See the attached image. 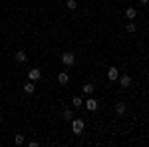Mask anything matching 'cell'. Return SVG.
I'll list each match as a JSON object with an SVG mask.
<instances>
[{"label":"cell","instance_id":"6da1fadb","mask_svg":"<svg viewBox=\"0 0 149 147\" xmlns=\"http://www.w3.org/2000/svg\"><path fill=\"white\" fill-rule=\"evenodd\" d=\"M70 123H72V131H74L76 135H81V133H84V127H86L84 119H72Z\"/></svg>","mask_w":149,"mask_h":147},{"label":"cell","instance_id":"7a4b0ae2","mask_svg":"<svg viewBox=\"0 0 149 147\" xmlns=\"http://www.w3.org/2000/svg\"><path fill=\"white\" fill-rule=\"evenodd\" d=\"M62 64H64V66H74V64H76V56H74L72 52H64V54H62Z\"/></svg>","mask_w":149,"mask_h":147},{"label":"cell","instance_id":"3957f363","mask_svg":"<svg viewBox=\"0 0 149 147\" xmlns=\"http://www.w3.org/2000/svg\"><path fill=\"white\" fill-rule=\"evenodd\" d=\"M97 107H100V103H97V100H93L92 95L86 100V109L88 111H97Z\"/></svg>","mask_w":149,"mask_h":147},{"label":"cell","instance_id":"277c9868","mask_svg":"<svg viewBox=\"0 0 149 147\" xmlns=\"http://www.w3.org/2000/svg\"><path fill=\"white\" fill-rule=\"evenodd\" d=\"M28 78L32 79V82H36V79H40L42 78V72H40V70H30V72H28Z\"/></svg>","mask_w":149,"mask_h":147},{"label":"cell","instance_id":"5b68a950","mask_svg":"<svg viewBox=\"0 0 149 147\" xmlns=\"http://www.w3.org/2000/svg\"><path fill=\"white\" fill-rule=\"evenodd\" d=\"M107 78L111 79V82H115V79L119 78V70H117V68H109V70H107Z\"/></svg>","mask_w":149,"mask_h":147},{"label":"cell","instance_id":"8992f818","mask_svg":"<svg viewBox=\"0 0 149 147\" xmlns=\"http://www.w3.org/2000/svg\"><path fill=\"white\" fill-rule=\"evenodd\" d=\"M24 91H26V93H34V91H36V84L32 82V79L24 84Z\"/></svg>","mask_w":149,"mask_h":147},{"label":"cell","instance_id":"52a82bcc","mask_svg":"<svg viewBox=\"0 0 149 147\" xmlns=\"http://www.w3.org/2000/svg\"><path fill=\"white\" fill-rule=\"evenodd\" d=\"M14 58H16V62H20V64L28 60V56H26V52H24V50H18V52L14 54Z\"/></svg>","mask_w":149,"mask_h":147},{"label":"cell","instance_id":"ba28073f","mask_svg":"<svg viewBox=\"0 0 149 147\" xmlns=\"http://www.w3.org/2000/svg\"><path fill=\"white\" fill-rule=\"evenodd\" d=\"M58 82H60L62 86H66V84L70 82V76L66 74V72H60V74H58Z\"/></svg>","mask_w":149,"mask_h":147},{"label":"cell","instance_id":"9c48e42d","mask_svg":"<svg viewBox=\"0 0 149 147\" xmlns=\"http://www.w3.org/2000/svg\"><path fill=\"white\" fill-rule=\"evenodd\" d=\"M125 109H127V107H125V103H123V102H117V103H115V113H117V115H123Z\"/></svg>","mask_w":149,"mask_h":147},{"label":"cell","instance_id":"30bf717a","mask_svg":"<svg viewBox=\"0 0 149 147\" xmlns=\"http://www.w3.org/2000/svg\"><path fill=\"white\" fill-rule=\"evenodd\" d=\"M119 82H121V88H129V86H131V78H129V76H121Z\"/></svg>","mask_w":149,"mask_h":147},{"label":"cell","instance_id":"8fae6325","mask_svg":"<svg viewBox=\"0 0 149 147\" xmlns=\"http://www.w3.org/2000/svg\"><path fill=\"white\" fill-rule=\"evenodd\" d=\"M125 16L129 18V20H133V18L137 16V10H135V8H127V10H125Z\"/></svg>","mask_w":149,"mask_h":147},{"label":"cell","instance_id":"7c38bea8","mask_svg":"<svg viewBox=\"0 0 149 147\" xmlns=\"http://www.w3.org/2000/svg\"><path fill=\"white\" fill-rule=\"evenodd\" d=\"M62 115H64V119H66V121H72V119H74V111H72V109H64Z\"/></svg>","mask_w":149,"mask_h":147},{"label":"cell","instance_id":"4fadbf2b","mask_svg":"<svg viewBox=\"0 0 149 147\" xmlns=\"http://www.w3.org/2000/svg\"><path fill=\"white\" fill-rule=\"evenodd\" d=\"M66 6H68L70 10H76V8H78V2H76V0H66Z\"/></svg>","mask_w":149,"mask_h":147},{"label":"cell","instance_id":"5bb4252c","mask_svg":"<svg viewBox=\"0 0 149 147\" xmlns=\"http://www.w3.org/2000/svg\"><path fill=\"white\" fill-rule=\"evenodd\" d=\"M84 93H88V95H92V93H93V86H92V84H86V86H84Z\"/></svg>","mask_w":149,"mask_h":147},{"label":"cell","instance_id":"9a60e30c","mask_svg":"<svg viewBox=\"0 0 149 147\" xmlns=\"http://www.w3.org/2000/svg\"><path fill=\"white\" fill-rule=\"evenodd\" d=\"M14 143H16V145H22V143H24V135H22V133H18V135L14 137Z\"/></svg>","mask_w":149,"mask_h":147},{"label":"cell","instance_id":"2e32d148","mask_svg":"<svg viewBox=\"0 0 149 147\" xmlns=\"http://www.w3.org/2000/svg\"><path fill=\"white\" fill-rule=\"evenodd\" d=\"M125 30H127V32H129V34H133V32H135V24H133V22H127Z\"/></svg>","mask_w":149,"mask_h":147},{"label":"cell","instance_id":"e0dca14e","mask_svg":"<svg viewBox=\"0 0 149 147\" xmlns=\"http://www.w3.org/2000/svg\"><path fill=\"white\" fill-rule=\"evenodd\" d=\"M81 103H84L81 98H74V107H81Z\"/></svg>","mask_w":149,"mask_h":147},{"label":"cell","instance_id":"ac0fdd59","mask_svg":"<svg viewBox=\"0 0 149 147\" xmlns=\"http://www.w3.org/2000/svg\"><path fill=\"white\" fill-rule=\"evenodd\" d=\"M139 2H141V4H147V0H139Z\"/></svg>","mask_w":149,"mask_h":147},{"label":"cell","instance_id":"d6986e66","mask_svg":"<svg viewBox=\"0 0 149 147\" xmlns=\"http://www.w3.org/2000/svg\"><path fill=\"white\" fill-rule=\"evenodd\" d=\"M58 2H64V0H58Z\"/></svg>","mask_w":149,"mask_h":147},{"label":"cell","instance_id":"ffe728a7","mask_svg":"<svg viewBox=\"0 0 149 147\" xmlns=\"http://www.w3.org/2000/svg\"><path fill=\"white\" fill-rule=\"evenodd\" d=\"M0 125H2V121H0Z\"/></svg>","mask_w":149,"mask_h":147}]
</instances>
